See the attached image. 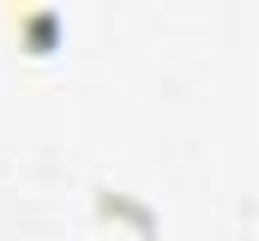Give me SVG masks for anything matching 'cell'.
Returning <instances> with one entry per match:
<instances>
[{"label": "cell", "mask_w": 259, "mask_h": 241, "mask_svg": "<svg viewBox=\"0 0 259 241\" xmlns=\"http://www.w3.org/2000/svg\"><path fill=\"white\" fill-rule=\"evenodd\" d=\"M24 24H30V30H24V43H30L36 55H49V49L61 43V30H55V12H30Z\"/></svg>", "instance_id": "6da1fadb"}]
</instances>
